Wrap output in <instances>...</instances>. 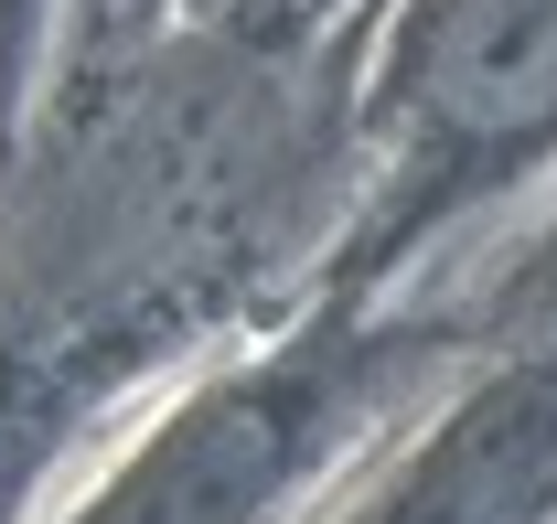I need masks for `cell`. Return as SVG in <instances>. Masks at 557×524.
I'll list each match as a JSON object with an SVG mask.
<instances>
[{
  "mask_svg": "<svg viewBox=\"0 0 557 524\" xmlns=\"http://www.w3.org/2000/svg\"><path fill=\"white\" fill-rule=\"evenodd\" d=\"M397 108L450 161H504L557 129V0H408Z\"/></svg>",
  "mask_w": 557,
  "mask_h": 524,
  "instance_id": "obj_1",
  "label": "cell"
},
{
  "mask_svg": "<svg viewBox=\"0 0 557 524\" xmlns=\"http://www.w3.org/2000/svg\"><path fill=\"white\" fill-rule=\"evenodd\" d=\"M557 482V364L461 407V428L386 492L375 524H525Z\"/></svg>",
  "mask_w": 557,
  "mask_h": 524,
  "instance_id": "obj_2",
  "label": "cell"
}]
</instances>
